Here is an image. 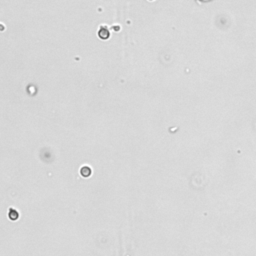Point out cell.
I'll list each match as a JSON object with an SVG mask.
<instances>
[{"instance_id":"1","label":"cell","mask_w":256,"mask_h":256,"mask_svg":"<svg viewBox=\"0 0 256 256\" xmlns=\"http://www.w3.org/2000/svg\"><path fill=\"white\" fill-rule=\"evenodd\" d=\"M80 173H81V175H82L83 177H89L91 175V169H90V167L88 166H83L82 168H81V170H80Z\"/></svg>"},{"instance_id":"2","label":"cell","mask_w":256,"mask_h":256,"mask_svg":"<svg viewBox=\"0 0 256 256\" xmlns=\"http://www.w3.org/2000/svg\"><path fill=\"white\" fill-rule=\"evenodd\" d=\"M8 215H9V218L11 220H17L18 217H19V213L14 208H10Z\"/></svg>"}]
</instances>
